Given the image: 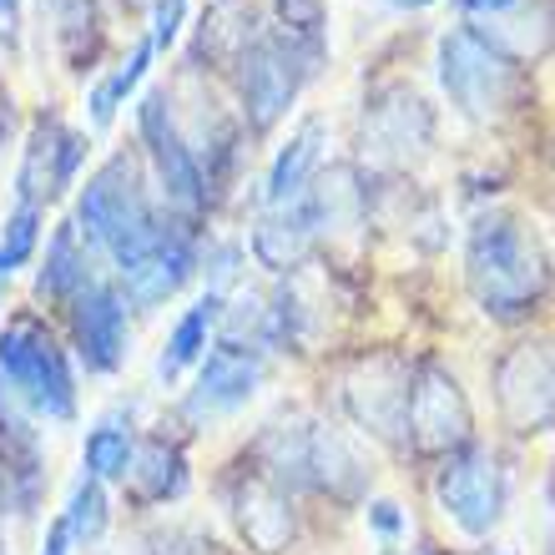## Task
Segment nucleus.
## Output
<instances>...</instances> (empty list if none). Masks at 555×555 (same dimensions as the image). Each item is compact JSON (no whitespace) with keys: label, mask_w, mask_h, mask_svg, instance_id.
<instances>
[{"label":"nucleus","mask_w":555,"mask_h":555,"mask_svg":"<svg viewBox=\"0 0 555 555\" xmlns=\"http://www.w3.org/2000/svg\"><path fill=\"white\" fill-rule=\"evenodd\" d=\"M127 490H132L137 505H162V500L188 495V460L177 444L167 439H146L142 450L132 454V469H127Z\"/></svg>","instance_id":"nucleus-19"},{"label":"nucleus","mask_w":555,"mask_h":555,"mask_svg":"<svg viewBox=\"0 0 555 555\" xmlns=\"http://www.w3.org/2000/svg\"><path fill=\"white\" fill-rule=\"evenodd\" d=\"M192 268H197V248H192L188 228L167 218V228H162V237H157V248L146 253L137 268H127V273H121V298H127V304H137V308H157V304H167L182 283H188Z\"/></svg>","instance_id":"nucleus-15"},{"label":"nucleus","mask_w":555,"mask_h":555,"mask_svg":"<svg viewBox=\"0 0 555 555\" xmlns=\"http://www.w3.org/2000/svg\"><path fill=\"white\" fill-rule=\"evenodd\" d=\"M469 399L450 369L424 364L410 384V429L424 454H454L469 444Z\"/></svg>","instance_id":"nucleus-11"},{"label":"nucleus","mask_w":555,"mask_h":555,"mask_svg":"<svg viewBox=\"0 0 555 555\" xmlns=\"http://www.w3.org/2000/svg\"><path fill=\"white\" fill-rule=\"evenodd\" d=\"M87 278H91V268H87L81 243H76V222H61L56 237H51V248H46L41 273H36V293H41V298H66V304H72V293L81 288Z\"/></svg>","instance_id":"nucleus-23"},{"label":"nucleus","mask_w":555,"mask_h":555,"mask_svg":"<svg viewBox=\"0 0 555 555\" xmlns=\"http://www.w3.org/2000/svg\"><path fill=\"white\" fill-rule=\"evenodd\" d=\"M11 137H15V102H11V91L0 87V157H5Z\"/></svg>","instance_id":"nucleus-34"},{"label":"nucleus","mask_w":555,"mask_h":555,"mask_svg":"<svg viewBox=\"0 0 555 555\" xmlns=\"http://www.w3.org/2000/svg\"><path fill=\"white\" fill-rule=\"evenodd\" d=\"M439 81L450 91V102L460 106V117L469 121H495L520 96L515 61H505L495 46H485L469 26L439 36Z\"/></svg>","instance_id":"nucleus-5"},{"label":"nucleus","mask_w":555,"mask_h":555,"mask_svg":"<svg viewBox=\"0 0 555 555\" xmlns=\"http://www.w3.org/2000/svg\"><path fill=\"white\" fill-rule=\"evenodd\" d=\"M72 334L87 374H117L127 364V298L117 283L91 273L72 293Z\"/></svg>","instance_id":"nucleus-12"},{"label":"nucleus","mask_w":555,"mask_h":555,"mask_svg":"<svg viewBox=\"0 0 555 555\" xmlns=\"http://www.w3.org/2000/svg\"><path fill=\"white\" fill-rule=\"evenodd\" d=\"M81 157H87V137L72 132L56 112L36 117V127H30V137H26L21 172H15V192H21V203H30V207L56 203L61 192L76 182Z\"/></svg>","instance_id":"nucleus-13"},{"label":"nucleus","mask_w":555,"mask_h":555,"mask_svg":"<svg viewBox=\"0 0 555 555\" xmlns=\"http://www.w3.org/2000/svg\"><path fill=\"white\" fill-rule=\"evenodd\" d=\"M21 41V0H0V46Z\"/></svg>","instance_id":"nucleus-33"},{"label":"nucleus","mask_w":555,"mask_h":555,"mask_svg":"<svg viewBox=\"0 0 555 555\" xmlns=\"http://www.w3.org/2000/svg\"><path fill=\"white\" fill-rule=\"evenodd\" d=\"M435 142V117L424 106L420 91L410 87H384L364 106V152L379 167H410Z\"/></svg>","instance_id":"nucleus-10"},{"label":"nucleus","mask_w":555,"mask_h":555,"mask_svg":"<svg viewBox=\"0 0 555 555\" xmlns=\"http://www.w3.org/2000/svg\"><path fill=\"white\" fill-rule=\"evenodd\" d=\"M152 56H157V51H152V41H137L132 46V56L121 61L117 72L112 76H102V81H96V87H91V121H96V127H112V121H117V106L127 102V96H132L137 87H142V76H146V66H152Z\"/></svg>","instance_id":"nucleus-25"},{"label":"nucleus","mask_w":555,"mask_h":555,"mask_svg":"<svg viewBox=\"0 0 555 555\" xmlns=\"http://www.w3.org/2000/svg\"><path fill=\"white\" fill-rule=\"evenodd\" d=\"M0 379L41 420H76V374L56 334L36 319H15L0 334Z\"/></svg>","instance_id":"nucleus-3"},{"label":"nucleus","mask_w":555,"mask_h":555,"mask_svg":"<svg viewBox=\"0 0 555 555\" xmlns=\"http://www.w3.org/2000/svg\"><path fill=\"white\" fill-rule=\"evenodd\" d=\"M182 15H188V0H152V51H167L182 30Z\"/></svg>","instance_id":"nucleus-30"},{"label":"nucleus","mask_w":555,"mask_h":555,"mask_svg":"<svg viewBox=\"0 0 555 555\" xmlns=\"http://www.w3.org/2000/svg\"><path fill=\"white\" fill-rule=\"evenodd\" d=\"M121 5H137V0H121Z\"/></svg>","instance_id":"nucleus-37"},{"label":"nucleus","mask_w":555,"mask_h":555,"mask_svg":"<svg viewBox=\"0 0 555 555\" xmlns=\"http://www.w3.org/2000/svg\"><path fill=\"white\" fill-rule=\"evenodd\" d=\"M132 454H137V439H132V420L127 414H102L96 420V429L87 435V450H81V475H91V480H127V469H132Z\"/></svg>","instance_id":"nucleus-22"},{"label":"nucleus","mask_w":555,"mask_h":555,"mask_svg":"<svg viewBox=\"0 0 555 555\" xmlns=\"http://www.w3.org/2000/svg\"><path fill=\"white\" fill-rule=\"evenodd\" d=\"M233 520H237V530H243V541H248L258 555H283V551H288V541H293V505H288V490L268 480L263 469L237 485V495H233Z\"/></svg>","instance_id":"nucleus-16"},{"label":"nucleus","mask_w":555,"mask_h":555,"mask_svg":"<svg viewBox=\"0 0 555 555\" xmlns=\"http://www.w3.org/2000/svg\"><path fill=\"white\" fill-rule=\"evenodd\" d=\"M369 526L379 530L384 541H399V535H404V515H399L395 500H374V505H369Z\"/></svg>","instance_id":"nucleus-31"},{"label":"nucleus","mask_w":555,"mask_h":555,"mask_svg":"<svg viewBox=\"0 0 555 555\" xmlns=\"http://www.w3.org/2000/svg\"><path fill=\"white\" fill-rule=\"evenodd\" d=\"M137 132H142L146 152L157 162L162 177V197L177 207V212H203L207 207V177L197 152L188 146V137L177 132V112L167 91H146L142 106H137Z\"/></svg>","instance_id":"nucleus-8"},{"label":"nucleus","mask_w":555,"mask_h":555,"mask_svg":"<svg viewBox=\"0 0 555 555\" xmlns=\"http://www.w3.org/2000/svg\"><path fill=\"white\" fill-rule=\"evenodd\" d=\"M218 319H222V293H203V298H197V304L177 319V328L167 334L162 359H157V379L162 384H177V374H182V369H192L197 359H203L207 334L218 328Z\"/></svg>","instance_id":"nucleus-21"},{"label":"nucleus","mask_w":555,"mask_h":555,"mask_svg":"<svg viewBox=\"0 0 555 555\" xmlns=\"http://www.w3.org/2000/svg\"><path fill=\"white\" fill-rule=\"evenodd\" d=\"M207 268H212V293H218L222 283L237 273V248H233V243H218V248H212V258H207Z\"/></svg>","instance_id":"nucleus-32"},{"label":"nucleus","mask_w":555,"mask_h":555,"mask_svg":"<svg viewBox=\"0 0 555 555\" xmlns=\"http://www.w3.org/2000/svg\"><path fill=\"white\" fill-rule=\"evenodd\" d=\"M308 485H319L338 500H359L369 485L364 460L349 450V439L323 429V424H308Z\"/></svg>","instance_id":"nucleus-18"},{"label":"nucleus","mask_w":555,"mask_h":555,"mask_svg":"<svg viewBox=\"0 0 555 555\" xmlns=\"http://www.w3.org/2000/svg\"><path fill=\"white\" fill-rule=\"evenodd\" d=\"M313 237H319V222H313L304 197L288 207H268L263 218L253 222V258H258L268 273H293V268L308 258Z\"/></svg>","instance_id":"nucleus-17"},{"label":"nucleus","mask_w":555,"mask_h":555,"mask_svg":"<svg viewBox=\"0 0 555 555\" xmlns=\"http://www.w3.org/2000/svg\"><path fill=\"white\" fill-rule=\"evenodd\" d=\"M389 5H399V11H424V5H435V0H389Z\"/></svg>","instance_id":"nucleus-36"},{"label":"nucleus","mask_w":555,"mask_h":555,"mask_svg":"<svg viewBox=\"0 0 555 555\" xmlns=\"http://www.w3.org/2000/svg\"><path fill=\"white\" fill-rule=\"evenodd\" d=\"M495 404L515 435H535L555 420V338H526L500 359Z\"/></svg>","instance_id":"nucleus-6"},{"label":"nucleus","mask_w":555,"mask_h":555,"mask_svg":"<svg viewBox=\"0 0 555 555\" xmlns=\"http://www.w3.org/2000/svg\"><path fill=\"white\" fill-rule=\"evenodd\" d=\"M253 41H258V30H253V0H212V5H207L203 51L237 61Z\"/></svg>","instance_id":"nucleus-24"},{"label":"nucleus","mask_w":555,"mask_h":555,"mask_svg":"<svg viewBox=\"0 0 555 555\" xmlns=\"http://www.w3.org/2000/svg\"><path fill=\"white\" fill-rule=\"evenodd\" d=\"M106 520H112V505H106V485L81 475L66 500V511H61V526L72 535V545H96L106 535Z\"/></svg>","instance_id":"nucleus-26"},{"label":"nucleus","mask_w":555,"mask_h":555,"mask_svg":"<svg viewBox=\"0 0 555 555\" xmlns=\"http://www.w3.org/2000/svg\"><path fill=\"white\" fill-rule=\"evenodd\" d=\"M435 495L454 526L480 541V535H490V530L500 526V515H505V475H500V460L485 450V444L454 450L450 460H444V469H439Z\"/></svg>","instance_id":"nucleus-7"},{"label":"nucleus","mask_w":555,"mask_h":555,"mask_svg":"<svg viewBox=\"0 0 555 555\" xmlns=\"http://www.w3.org/2000/svg\"><path fill=\"white\" fill-rule=\"evenodd\" d=\"M323 46H308L288 30H268L237 56V87H243V112H248L253 132H273L283 112L293 106L298 87L313 76V61Z\"/></svg>","instance_id":"nucleus-4"},{"label":"nucleus","mask_w":555,"mask_h":555,"mask_svg":"<svg viewBox=\"0 0 555 555\" xmlns=\"http://www.w3.org/2000/svg\"><path fill=\"white\" fill-rule=\"evenodd\" d=\"M162 228H167V218H157V207L146 203L142 167L127 152L102 162V172L91 177L81 203H76V233H87V243L102 248L117 263V273L137 268L157 248Z\"/></svg>","instance_id":"nucleus-2"},{"label":"nucleus","mask_w":555,"mask_h":555,"mask_svg":"<svg viewBox=\"0 0 555 555\" xmlns=\"http://www.w3.org/2000/svg\"><path fill=\"white\" fill-rule=\"evenodd\" d=\"M56 26H61V41H66V56H72V66L81 72V41L96 36L91 0H56Z\"/></svg>","instance_id":"nucleus-28"},{"label":"nucleus","mask_w":555,"mask_h":555,"mask_svg":"<svg viewBox=\"0 0 555 555\" xmlns=\"http://www.w3.org/2000/svg\"><path fill=\"white\" fill-rule=\"evenodd\" d=\"M41 555H72V535H66V526H61V515L51 520V530H46Z\"/></svg>","instance_id":"nucleus-35"},{"label":"nucleus","mask_w":555,"mask_h":555,"mask_svg":"<svg viewBox=\"0 0 555 555\" xmlns=\"http://www.w3.org/2000/svg\"><path fill=\"white\" fill-rule=\"evenodd\" d=\"M258 384H263V353H248V349H207V359L197 364V384H192L188 395V420L207 424V420H222V414L243 410L253 395H258Z\"/></svg>","instance_id":"nucleus-14"},{"label":"nucleus","mask_w":555,"mask_h":555,"mask_svg":"<svg viewBox=\"0 0 555 555\" xmlns=\"http://www.w3.org/2000/svg\"><path fill=\"white\" fill-rule=\"evenodd\" d=\"M410 364L395 353H374L344 374V410L353 414L359 429L379 439H399L410 429Z\"/></svg>","instance_id":"nucleus-9"},{"label":"nucleus","mask_w":555,"mask_h":555,"mask_svg":"<svg viewBox=\"0 0 555 555\" xmlns=\"http://www.w3.org/2000/svg\"><path fill=\"white\" fill-rule=\"evenodd\" d=\"M465 278L475 304L490 319H526L530 308L541 304L545 283H551V263H545L541 237L530 233L515 212H485L469 228Z\"/></svg>","instance_id":"nucleus-1"},{"label":"nucleus","mask_w":555,"mask_h":555,"mask_svg":"<svg viewBox=\"0 0 555 555\" xmlns=\"http://www.w3.org/2000/svg\"><path fill=\"white\" fill-rule=\"evenodd\" d=\"M41 243V207L15 203V212L0 228V278H11L15 268L30 263V253Z\"/></svg>","instance_id":"nucleus-27"},{"label":"nucleus","mask_w":555,"mask_h":555,"mask_svg":"<svg viewBox=\"0 0 555 555\" xmlns=\"http://www.w3.org/2000/svg\"><path fill=\"white\" fill-rule=\"evenodd\" d=\"M278 15H283V30L298 36V41L319 46L323 30V0H278Z\"/></svg>","instance_id":"nucleus-29"},{"label":"nucleus","mask_w":555,"mask_h":555,"mask_svg":"<svg viewBox=\"0 0 555 555\" xmlns=\"http://www.w3.org/2000/svg\"><path fill=\"white\" fill-rule=\"evenodd\" d=\"M319 152H323V121H304L298 132L288 137V146L273 157V172H268V188H263V203L268 207H288L298 203L319 172Z\"/></svg>","instance_id":"nucleus-20"}]
</instances>
